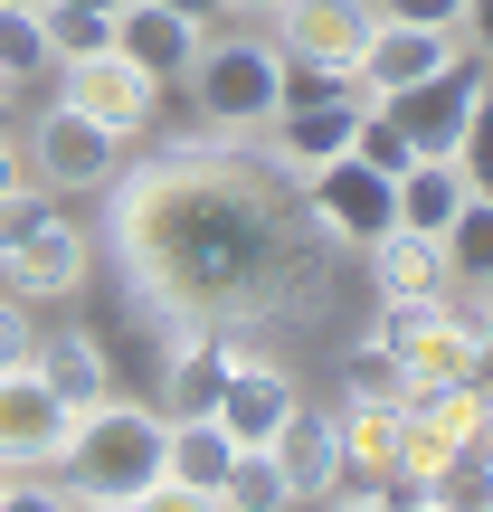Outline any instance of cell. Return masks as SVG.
I'll return each instance as SVG.
<instances>
[{
	"instance_id": "83f0119b",
	"label": "cell",
	"mask_w": 493,
	"mask_h": 512,
	"mask_svg": "<svg viewBox=\"0 0 493 512\" xmlns=\"http://www.w3.org/2000/svg\"><path fill=\"white\" fill-rule=\"evenodd\" d=\"M0 10H48V0H0Z\"/></svg>"
},
{
	"instance_id": "ba28073f",
	"label": "cell",
	"mask_w": 493,
	"mask_h": 512,
	"mask_svg": "<svg viewBox=\"0 0 493 512\" xmlns=\"http://www.w3.org/2000/svg\"><path fill=\"white\" fill-rule=\"evenodd\" d=\"M57 105H76V114H95V124L105 133H143L152 114H162V86H152L143 67H133V57H114V48H95V57H57Z\"/></svg>"
},
{
	"instance_id": "603a6c76",
	"label": "cell",
	"mask_w": 493,
	"mask_h": 512,
	"mask_svg": "<svg viewBox=\"0 0 493 512\" xmlns=\"http://www.w3.org/2000/svg\"><path fill=\"white\" fill-rule=\"evenodd\" d=\"M380 19H418V29H465L475 19V0H370Z\"/></svg>"
},
{
	"instance_id": "5bb4252c",
	"label": "cell",
	"mask_w": 493,
	"mask_h": 512,
	"mask_svg": "<svg viewBox=\"0 0 493 512\" xmlns=\"http://www.w3.org/2000/svg\"><path fill=\"white\" fill-rule=\"evenodd\" d=\"M228 456H238V437H228L219 418H162V503H219L228 494Z\"/></svg>"
},
{
	"instance_id": "7a4b0ae2",
	"label": "cell",
	"mask_w": 493,
	"mask_h": 512,
	"mask_svg": "<svg viewBox=\"0 0 493 512\" xmlns=\"http://www.w3.org/2000/svg\"><path fill=\"white\" fill-rule=\"evenodd\" d=\"M57 475H67L76 503H162V408H143V399L76 408Z\"/></svg>"
},
{
	"instance_id": "d4e9b609",
	"label": "cell",
	"mask_w": 493,
	"mask_h": 512,
	"mask_svg": "<svg viewBox=\"0 0 493 512\" xmlns=\"http://www.w3.org/2000/svg\"><path fill=\"white\" fill-rule=\"evenodd\" d=\"M219 10H238V19H275L285 0H219Z\"/></svg>"
},
{
	"instance_id": "e0dca14e",
	"label": "cell",
	"mask_w": 493,
	"mask_h": 512,
	"mask_svg": "<svg viewBox=\"0 0 493 512\" xmlns=\"http://www.w3.org/2000/svg\"><path fill=\"white\" fill-rule=\"evenodd\" d=\"M29 370L57 389V408H95V399H114V361H105V342H95L86 323H67V332H38V351H29Z\"/></svg>"
},
{
	"instance_id": "f1b7e54d",
	"label": "cell",
	"mask_w": 493,
	"mask_h": 512,
	"mask_svg": "<svg viewBox=\"0 0 493 512\" xmlns=\"http://www.w3.org/2000/svg\"><path fill=\"white\" fill-rule=\"evenodd\" d=\"M10 494H19V475H0V503H10Z\"/></svg>"
},
{
	"instance_id": "4fadbf2b",
	"label": "cell",
	"mask_w": 493,
	"mask_h": 512,
	"mask_svg": "<svg viewBox=\"0 0 493 512\" xmlns=\"http://www.w3.org/2000/svg\"><path fill=\"white\" fill-rule=\"evenodd\" d=\"M456 48H465V29H418V19H380V29L361 38V57H351V76H361V95H399V86H418V76H437Z\"/></svg>"
},
{
	"instance_id": "8fae6325",
	"label": "cell",
	"mask_w": 493,
	"mask_h": 512,
	"mask_svg": "<svg viewBox=\"0 0 493 512\" xmlns=\"http://www.w3.org/2000/svg\"><path fill=\"white\" fill-rule=\"evenodd\" d=\"M294 399H304V389H294V370L238 342V351H228V380H219V408H209V418H219L238 446H266V437H275V418H285Z\"/></svg>"
},
{
	"instance_id": "8992f818",
	"label": "cell",
	"mask_w": 493,
	"mask_h": 512,
	"mask_svg": "<svg viewBox=\"0 0 493 512\" xmlns=\"http://www.w3.org/2000/svg\"><path fill=\"white\" fill-rule=\"evenodd\" d=\"M19 152H29V181L57 190V200H86V190H105L114 171H124V133H105L76 105H48L29 133H19Z\"/></svg>"
},
{
	"instance_id": "2e32d148",
	"label": "cell",
	"mask_w": 493,
	"mask_h": 512,
	"mask_svg": "<svg viewBox=\"0 0 493 512\" xmlns=\"http://www.w3.org/2000/svg\"><path fill=\"white\" fill-rule=\"evenodd\" d=\"M266 456H275V475H285V494H294V503H313V494L332 484V465H342V437H332V408H323V399H294L285 418H275Z\"/></svg>"
},
{
	"instance_id": "3957f363",
	"label": "cell",
	"mask_w": 493,
	"mask_h": 512,
	"mask_svg": "<svg viewBox=\"0 0 493 512\" xmlns=\"http://www.w3.org/2000/svg\"><path fill=\"white\" fill-rule=\"evenodd\" d=\"M95 266L86 228L67 219V200L57 190H10L0 200V294H19V304H48V294H76Z\"/></svg>"
},
{
	"instance_id": "f546056e",
	"label": "cell",
	"mask_w": 493,
	"mask_h": 512,
	"mask_svg": "<svg viewBox=\"0 0 493 512\" xmlns=\"http://www.w3.org/2000/svg\"><path fill=\"white\" fill-rule=\"evenodd\" d=\"M0 124H10V86H0Z\"/></svg>"
},
{
	"instance_id": "277c9868",
	"label": "cell",
	"mask_w": 493,
	"mask_h": 512,
	"mask_svg": "<svg viewBox=\"0 0 493 512\" xmlns=\"http://www.w3.org/2000/svg\"><path fill=\"white\" fill-rule=\"evenodd\" d=\"M370 105L399 114V133L418 152H456V162H475V143H484V57L456 48L437 76H418V86H399V95H370Z\"/></svg>"
},
{
	"instance_id": "4316f807",
	"label": "cell",
	"mask_w": 493,
	"mask_h": 512,
	"mask_svg": "<svg viewBox=\"0 0 493 512\" xmlns=\"http://www.w3.org/2000/svg\"><path fill=\"white\" fill-rule=\"evenodd\" d=\"M76 10H105V19H114V10H124V0H76Z\"/></svg>"
},
{
	"instance_id": "44dd1931",
	"label": "cell",
	"mask_w": 493,
	"mask_h": 512,
	"mask_svg": "<svg viewBox=\"0 0 493 512\" xmlns=\"http://www.w3.org/2000/svg\"><path fill=\"white\" fill-rule=\"evenodd\" d=\"M38 19H48V48H57V57H95V48H114V19H105V10H76V0H48Z\"/></svg>"
},
{
	"instance_id": "cb8c5ba5",
	"label": "cell",
	"mask_w": 493,
	"mask_h": 512,
	"mask_svg": "<svg viewBox=\"0 0 493 512\" xmlns=\"http://www.w3.org/2000/svg\"><path fill=\"white\" fill-rule=\"evenodd\" d=\"M10 190H29V152H19V133L0 124V200H10Z\"/></svg>"
},
{
	"instance_id": "ffe728a7",
	"label": "cell",
	"mask_w": 493,
	"mask_h": 512,
	"mask_svg": "<svg viewBox=\"0 0 493 512\" xmlns=\"http://www.w3.org/2000/svg\"><path fill=\"white\" fill-rule=\"evenodd\" d=\"M342 399H389V408L408 399V370H399V351H389L380 332H361V342H351V361H342Z\"/></svg>"
},
{
	"instance_id": "52a82bcc",
	"label": "cell",
	"mask_w": 493,
	"mask_h": 512,
	"mask_svg": "<svg viewBox=\"0 0 493 512\" xmlns=\"http://www.w3.org/2000/svg\"><path fill=\"white\" fill-rule=\"evenodd\" d=\"M294 200H304V228L323 247H370L399 209H389V171H370L361 152H332V162H313L304 181H294Z\"/></svg>"
},
{
	"instance_id": "7c38bea8",
	"label": "cell",
	"mask_w": 493,
	"mask_h": 512,
	"mask_svg": "<svg viewBox=\"0 0 493 512\" xmlns=\"http://www.w3.org/2000/svg\"><path fill=\"white\" fill-rule=\"evenodd\" d=\"M209 19L171 10V0H124L114 10V57H133V67L152 76V86H171V76H190V57H200Z\"/></svg>"
},
{
	"instance_id": "30bf717a",
	"label": "cell",
	"mask_w": 493,
	"mask_h": 512,
	"mask_svg": "<svg viewBox=\"0 0 493 512\" xmlns=\"http://www.w3.org/2000/svg\"><path fill=\"white\" fill-rule=\"evenodd\" d=\"M67 408L38 370H0V475H57Z\"/></svg>"
},
{
	"instance_id": "484cf974",
	"label": "cell",
	"mask_w": 493,
	"mask_h": 512,
	"mask_svg": "<svg viewBox=\"0 0 493 512\" xmlns=\"http://www.w3.org/2000/svg\"><path fill=\"white\" fill-rule=\"evenodd\" d=\"M171 10H190V19H209V10H219V0H171Z\"/></svg>"
},
{
	"instance_id": "9c48e42d",
	"label": "cell",
	"mask_w": 493,
	"mask_h": 512,
	"mask_svg": "<svg viewBox=\"0 0 493 512\" xmlns=\"http://www.w3.org/2000/svg\"><path fill=\"white\" fill-rule=\"evenodd\" d=\"M370 294L399 313H437L446 294H456V266H446V238H427V228H399L389 219L380 238H370Z\"/></svg>"
},
{
	"instance_id": "5b68a950",
	"label": "cell",
	"mask_w": 493,
	"mask_h": 512,
	"mask_svg": "<svg viewBox=\"0 0 493 512\" xmlns=\"http://www.w3.org/2000/svg\"><path fill=\"white\" fill-rule=\"evenodd\" d=\"M275 76H285V48L275 38H200L190 57V95H200L209 133H247L275 114Z\"/></svg>"
},
{
	"instance_id": "6da1fadb",
	"label": "cell",
	"mask_w": 493,
	"mask_h": 512,
	"mask_svg": "<svg viewBox=\"0 0 493 512\" xmlns=\"http://www.w3.org/2000/svg\"><path fill=\"white\" fill-rule=\"evenodd\" d=\"M114 247H124V275H133V313H162V304H190V313H275L294 275V228L275 219L266 181L228 152H209V133H181L162 143L143 171H114Z\"/></svg>"
},
{
	"instance_id": "ac0fdd59",
	"label": "cell",
	"mask_w": 493,
	"mask_h": 512,
	"mask_svg": "<svg viewBox=\"0 0 493 512\" xmlns=\"http://www.w3.org/2000/svg\"><path fill=\"white\" fill-rule=\"evenodd\" d=\"M228 351L219 332H181V342H162V418H200V408H219V380H228Z\"/></svg>"
},
{
	"instance_id": "7402d4cb",
	"label": "cell",
	"mask_w": 493,
	"mask_h": 512,
	"mask_svg": "<svg viewBox=\"0 0 493 512\" xmlns=\"http://www.w3.org/2000/svg\"><path fill=\"white\" fill-rule=\"evenodd\" d=\"M29 351H38V313L19 294H0V370H29Z\"/></svg>"
},
{
	"instance_id": "9a60e30c",
	"label": "cell",
	"mask_w": 493,
	"mask_h": 512,
	"mask_svg": "<svg viewBox=\"0 0 493 512\" xmlns=\"http://www.w3.org/2000/svg\"><path fill=\"white\" fill-rule=\"evenodd\" d=\"M370 29H380L370 0H285V10H275V48L285 57H323V67H351Z\"/></svg>"
},
{
	"instance_id": "d6986e66",
	"label": "cell",
	"mask_w": 493,
	"mask_h": 512,
	"mask_svg": "<svg viewBox=\"0 0 493 512\" xmlns=\"http://www.w3.org/2000/svg\"><path fill=\"white\" fill-rule=\"evenodd\" d=\"M57 48H48V19L38 10H0V86H29V76H48Z\"/></svg>"
}]
</instances>
